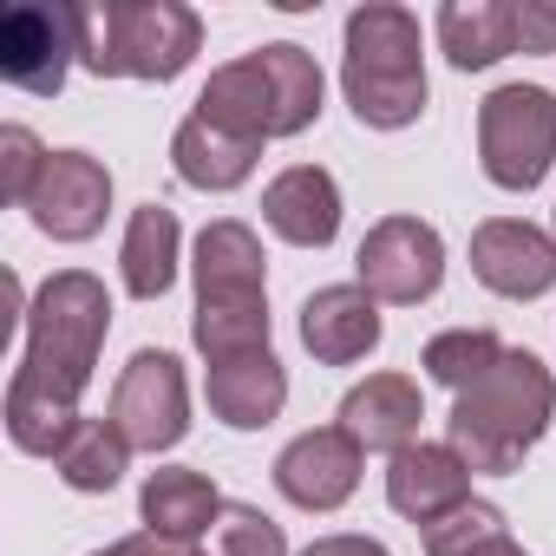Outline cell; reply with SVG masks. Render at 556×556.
Listing matches in <instances>:
<instances>
[{
	"label": "cell",
	"instance_id": "obj_5",
	"mask_svg": "<svg viewBox=\"0 0 556 556\" xmlns=\"http://www.w3.org/2000/svg\"><path fill=\"white\" fill-rule=\"evenodd\" d=\"M203 47V21L184 0H105L86 8V73L99 79H177Z\"/></svg>",
	"mask_w": 556,
	"mask_h": 556
},
{
	"label": "cell",
	"instance_id": "obj_14",
	"mask_svg": "<svg viewBox=\"0 0 556 556\" xmlns=\"http://www.w3.org/2000/svg\"><path fill=\"white\" fill-rule=\"evenodd\" d=\"M302 348L321 367H354L380 348V302L361 282H328L302 302Z\"/></svg>",
	"mask_w": 556,
	"mask_h": 556
},
{
	"label": "cell",
	"instance_id": "obj_17",
	"mask_svg": "<svg viewBox=\"0 0 556 556\" xmlns=\"http://www.w3.org/2000/svg\"><path fill=\"white\" fill-rule=\"evenodd\" d=\"M419 419H426V400L406 374H367L348 400H341V432H354L361 452H387L400 458L406 445H419Z\"/></svg>",
	"mask_w": 556,
	"mask_h": 556
},
{
	"label": "cell",
	"instance_id": "obj_19",
	"mask_svg": "<svg viewBox=\"0 0 556 556\" xmlns=\"http://www.w3.org/2000/svg\"><path fill=\"white\" fill-rule=\"evenodd\" d=\"M223 504H229V497H223L203 471H190V465H164V471H151L144 491H138L144 530H151V536H170V543H190V549L210 543Z\"/></svg>",
	"mask_w": 556,
	"mask_h": 556
},
{
	"label": "cell",
	"instance_id": "obj_10",
	"mask_svg": "<svg viewBox=\"0 0 556 556\" xmlns=\"http://www.w3.org/2000/svg\"><path fill=\"white\" fill-rule=\"evenodd\" d=\"M471 275L504 302H536L556 289V236L523 216H491L471 229Z\"/></svg>",
	"mask_w": 556,
	"mask_h": 556
},
{
	"label": "cell",
	"instance_id": "obj_3",
	"mask_svg": "<svg viewBox=\"0 0 556 556\" xmlns=\"http://www.w3.org/2000/svg\"><path fill=\"white\" fill-rule=\"evenodd\" d=\"M549 419H556V380H549V367L536 354H523V348H504V361L478 387L452 393L445 439L465 452L471 471L504 478V471H517L530 458V445L549 432Z\"/></svg>",
	"mask_w": 556,
	"mask_h": 556
},
{
	"label": "cell",
	"instance_id": "obj_6",
	"mask_svg": "<svg viewBox=\"0 0 556 556\" xmlns=\"http://www.w3.org/2000/svg\"><path fill=\"white\" fill-rule=\"evenodd\" d=\"M478 164L497 190H536L556 164V92L497 86L478 105Z\"/></svg>",
	"mask_w": 556,
	"mask_h": 556
},
{
	"label": "cell",
	"instance_id": "obj_2",
	"mask_svg": "<svg viewBox=\"0 0 556 556\" xmlns=\"http://www.w3.org/2000/svg\"><path fill=\"white\" fill-rule=\"evenodd\" d=\"M321 66L308 47L295 40H275V47H255L229 66L210 73V86L197 92V118H210L216 131H236L249 144H268V138H302L315 118H321Z\"/></svg>",
	"mask_w": 556,
	"mask_h": 556
},
{
	"label": "cell",
	"instance_id": "obj_13",
	"mask_svg": "<svg viewBox=\"0 0 556 556\" xmlns=\"http://www.w3.org/2000/svg\"><path fill=\"white\" fill-rule=\"evenodd\" d=\"M471 465H465V452L452 445V439H419V445H406L393 465H387V504L406 517V523H439V517H452L458 504H471Z\"/></svg>",
	"mask_w": 556,
	"mask_h": 556
},
{
	"label": "cell",
	"instance_id": "obj_4",
	"mask_svg": "<svg viewBox=\"0 0 556 556\" xmlns=\"http://www.w3.org/2000/svg\"><path fill=\"white\" fill-rule=\"evenodd\" d=\"M341 92L367 131H406L419 125L432 86H426V53H419V21L393 0H367L348 14L341 34Z\"/></svg>",
	"mask_w": 556,
	"mask_h": 556
},
{
	"label": "cell",
	"instance_id": "obj_29",
	"mask_svg": "<svg viewBox=\"0 0 556 556\" xmlns=\"http://www.w3.org/2000/svg\"><path fill=\"white\" fill-rule=\"evenodd\" d=\"M517 53H556V0H517Z\"/></svg>",
	"mask_w": 556,
	"mask_h": 556
},
{
	"label": "cell",
	"instance_id": "obj_26",
	"mask_svg": "<svg viewBox=\"0 0 556 556\" xmlns=\"http://www.w3.org/2000/svg\"><path fill=\"white\" fill-rule=\"evenodd\" d=\"M497 361H504V341H497L491 328H445V334H432L426 354H419L426 380H439V387H452V393L478 387Z\"/></svg>",
	"mask_w": 556,
	"mask_h": 556
},
{
	"label": "cell",
	"instance_id": "obj_1",
	"mask_svg": "<svg viewBox=\"0 0 556 556\" xmlns=\"http://www.w3.org/2000/svg\"><path fill=\"white\" fill-rule=\"evenodd\" d=\"M105 334H112V295H105L99 275L60 268V275H47V282L34 289V302H27V348H21V367L8 380V406H0L8 439L27 458H60V445L86 419L79 393L99 374Z\"/></svg>",
	"mask_w": 556,
	"mask_h": 556
},
{
	"label": "cell",
	"instance_id": "obj_25",
	"mask_svg": "<svg viewBox=\"0 0 556 556\" xmlns=\"http://www.w3.org/2000/svg\"><path fill=\"white\" fill-rule=\"evenodd\" d=\"M419 536H426V556H523V543L504 530V510L484 504V497L458 504L452 517L426 523Z\"/></svg>",
	"mask_w": 556,
	"mask_h": 556
},
{
	"label": "cell",
	"instance_id": "obj_18",
	"mask_svg": "<svg viewBox=\"0 0 556 556\" xmlns=\"http://www.w3.org/2000/svg\"><path fill=\"white\" fill-rule=\"evenodd\" d=\"M203 400L229 432H262L282 419L289 406V367L275 354H249V361H223L203 374Z\"/></svg>",
	"mask_w": 556,
	"mask_h": 556
},
{
	"label": "cell",
	"instance_id": "obj_24",
	"mask_svg": "<svg viewBox=\"0 0 556 556\" xmlns=\"http://www.w3.org/2000/svg\"><path fill=\"white\" fill-rule=\"evenodd\" d=\"M190 341H197V354H203L210 367L268 354V302H197Z\"/></svg>",
	"mask_w": 556,
	"mask_h": 556
},
{
	"label": "cell",
	"instance_id": "obj_21",
	"mask_svg": "<svg viewBox=\"0 0 556 556\" xmlns=\"http://www.w3.org/2000/svg\"><path fill=\"white\" fill-rule=\"evenodd\" d=\"M432 27H439V53L458 73H484L517 53V0H445Z\"/></svg>",
	"mask_w": 556,
	"mask_h": 556
},
{
	"label": "cell",
	"instance_id": "obj_12",
	"mask_svg": "<svg viewBox=\"0 0 556 556\" xmlns=\"http://www.w3.org/2000/svg\"><path fill=\"white\" fill-rule=\"evenodd\" d=\"M27 210H34L40 236H53V242H92L105 229V210H112V170L92 151H53Z\"/></svg>",
	"mask_w": 556,
	"mask_h": 556
},
{
	"label": "cell",
	"instance_id": "obj_16",
	"mask_svg": "<svg viewBox=\"0 0 556 556\" xmlns=\"http://www.w3.org/2000/svg\"><path fill=\"white\" fill-rule=\"evenodd\" d=\"M262 223L295 249H328L341 236V184L321 164H289L262 190Z\"/></svg>",
	"mask_w": 556,
	"mask_h": 556
},
{
	"label": "cell",
	"instance_id": "obj_30",
	"mask_svg": "<svg viewBox=\"0 0 556 556\" xmlns=\"http://www.w3.org/2000/svg\"><path fill=\"white\" fill-rule=\"evenodd\" d=\"M92 556H203V549H190V543H170V536H151V530H138V536H118V543H105V549H92Z\"/></svg>",
	"mask_w": 556,
	"mask_h": 556
},
{
	"label": "cell",
	"instance_id": "obj_27",
	"mask_svg": "<svg viewBox=\"0 0 556 556\" xmlns=\"http://www.w3.org/2000/svg\"><path fill=\"white\" fill-rule=\"evenodd\" d=\"M203 556H289V536H282V523H275L268 510H255V504H223Z\"/></svg>",
	"mask_w": 556,
	"mask_h": 556
},
{
	"label": "cell",
	"instance_id": "obj_7",
	"mask_svg": "<svg viewBox=\"0 0 556 556\" xmlns=\"http://www.w3.org/2000/svg\"><path fill=\"white\" fill-rule=\"evenodd\" d=\"M86 60V0H21L0 14V79L34 99H60Z\"/></svg>",
	"mask_w": 556,
	"mask_h": 556
},
{
	"label": "cell",
	"instance_id": "obj_8",
	"mask_svg": "<svg viewBox=\"0 0 556 556\" xmlns=\"http://www.w3.org/2000/svg\"><path fill=\"white\" fill-rule=\"evenodd\" d=\"M354 282L387 302V308H419L439 295L445 282V242L426 216H380L367 236H361V255H354Z\"/></svg>",
	"mask_w": 556,
	"mask_h": 556
},
{
	"label": "cell",
	"instance_id": "obj_28",
	"mask_svg": "<svg viewBox=\"0 0 556 556\" xmlns=\"http://www.w3.org/2000/svg\"><path fill=\"white\" fill-rule=\"evenodd\" d=\"M47 144L27 131V125H8L0 131V203H34V190H40V177H47Z\"/></svg>",
	"mask_w": 556,
	"mask_h": 556
},
{
	"label": "cell",
	"instance_id": "obj_11",
	"mask_svg": "<svg viewBox=\"0 0 556 556\" xmlns=\"http://www.w3.org/2000/svg\"><path fill=\"white\" fill-rule=\"evenodd\" d=\"M361 465H367V452L354 445V432L315 426V432L282 445V458H275V491H282L295 510L328 517V510H341L361 491Z\"/></svg>",
	"mask_w": 556,
	"mask_h": 556
},
{
	"label": "cell",
	"instance_id": "obj_31",
	"mask_svg": "<svg viewBox=\"0 0 556 556\" xmlns=\"http://www.w3.org/2000/svg\"><path fill=\"white\" fill-rule=\"evenodd\" d=\"M302 556H387L380 536H354V530H334V536H315Z\"/></svg>",
	"mask_w": 556,
	"mask_h": 556
},
{
	"label": "cell",
	"instance_id": "obj_23",
	"mask_svg": "<svg viewBox=\"0 0 556 556\" xmlns=\"http://www.w3.org/2000/svg\"><path fill=\"white\" fill-rule=\"evenodd\" d=\"M53 471H60V484H66V491H86V497L118 491V478L131 471V439H125L112 419H79V426H73V439L60 445Z\"/></svg>",
	"mask_w": 556,
	"mask_h": 556
},
{
	"label": "cell",
	"instance_id": "obj_15",
	"mask_svg": "<svg viewBox=\"0 0 556 556\" xmlns=\"http://www.w3.org/2000/svg\"><path fill=\"white\" fill-rule=\"evenodd\" d=\"M190 275H197V302H268V255L255 229L236 216L203 223Z\"/></svg>",
	"mask_w": 556,
	"mask_h": 556
},
{
	"label": "cell",
	"instance_id": "obj_22",
	"mask_svg": "<svg viewBox=\"0 0 556 556\" xmlns=\"http://www.w3.org/2000/svg\"><path fill=\"white\" fill-rule=\"evenodd\" d=\"M170 164H177V177H184L190 190L223 197V190H236V184H249V177H255L262 144H249V138H236V131H216L210 118H197V112H190V118L170 131Z\"/></svg>",
	"mask_w": 556,
	"mask_h": 556
},
{
	"label": "cell",
	"instance_id": "obj_9",
	"mask_svg": "<svg viewBox=\"0 0 556 556\" xmlns=\"http://www.w3.org/2000/svg\"><path fill=\"white\" fill-rule=\"evenodd\" d=\"M112 426L131 439V452H170L190 432V380L184 361L164 348H138L112 387Z\"/></svg>",
	"mask_w": 556,
	"mask_h": 556
},
{
	"label": "cell",
	"instance_id": "obj_20",
	"mask_svg": "<svg viewBox=\"0 0 556 556\" xmlns=\"http://www.w3.org/2000/svg\"><path fill=\"white\" fill-rule=\"evenodd\" d=\"M177 262H184L177 210H164V203H138V210H131V223H125V242H118L125 295H131V302H157V295H170Z\"/></svg>",
	"mask_w": 556,
	"mask_h": 556
}]
</instances>
